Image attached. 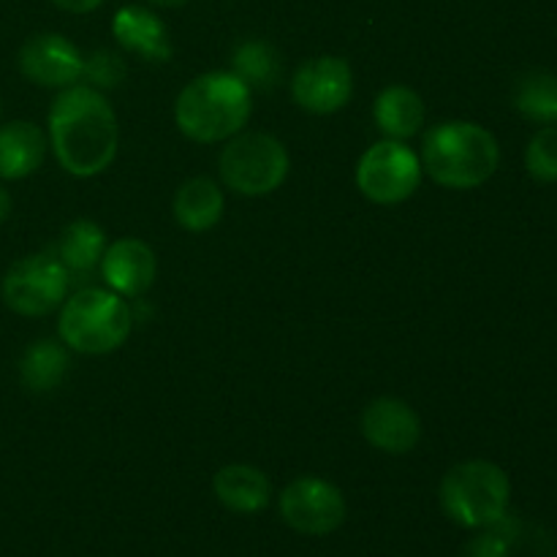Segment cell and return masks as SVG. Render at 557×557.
Returning a JSON list of instances; mask_svg holds the SVG:
<instances>
[{"instance_id":"6da1fadb","label":"cell","mask_w":557,"mask_h":557,"mask_svg":"<svg viewBox=\"0 0 557 557\" xmlns=\"http://www.w3.org/2000/svg\"><path fill=\"white\" fill-rule=\"evenodd\" d=\"M47 139L60 169L71 177H98L117 158V114L101 90L71 85L60 90L49 107Z\"/></svg>"},{"instance_id":"7a4b0ae2","label":"cell","mask_w":557,"mask_h":557,"mask_svg":"<svg viewBox=\"0 0 557 557\" xmlns=\"http://www.w3.org/2000/svg\"><path fill=\"white\" fill-rule=\"evenodd\" d=\"M253 114V90L232 71H207L174 98V123L196 145H218L245 131Z\"/></svg>"},{"instance_id":"3957f363","label":"cell","mask_w":557,"mask_h":557,"mask_svg":"<svg viewBox=\"0 0 557 557\" xmlns=\"http://www.w3.org/2000/svg\"><path fill=\"white\" fill-rule=\"evenodd\" d=\"M424 174L449 190L482 188L500 166V145L493 131L471 120H446L433 125L419 152Z\"/></svg>"},{"instance_id":"277c9868","label":"cell","mask_w":557,"mask_h":557,"mask_svg":"<svg viewBox=\"0 0 557 557\" xmlns=\"http://www.w3.org/2000/svg\"><path fill=\"white\" fill-rule=\"evenodd\" d=\"M131 330H134V310L128 299L107 286L79 288L60 305L58 335L69 351L103 357L117 351L128 341Z\"/></svg>"},{"instance_id":"5b68a950","label":"cell","mask_w":557,"mask_h":557,"mask_svg":"<svg viewBox=\"0 0 557 557\" xmlns=\"http://www.w3.org/2000/svg\"><path fill=\"white\" fill-rule=\"evenodd\" d=\"M441 509L455 525L482 531L509 515L511 479L490 460L457 462L441 479Z\"/></svg>"},{"instance_id":"8992f818","label":"cell","mask_w":557,"mask_h":557,"mask_svg":"<svg viewBox=\"0 0 557 557\" xmlns=\"http://www.w3.org/2000/svg\"><path fill=\"white\" fill-rule=\"evenodd\" d=\"M292 158L277 136L264 131H239L218 156V174L228 190L245 199H264L275 194L288 177Z\"/></svg>"},{"instance_id":"52a82bcc","label":"cell","mask_w":557,"mask_h":557,"mask_svg":"<svg viewBox=\"0 0 557 557\" xmlns=\"http://www.w3.org/2000/svg\"><path fill=\"white\" fill-rule=\"evenodd\" d=\"M424 177L422 161L406 141L381 139L357 161V188L373 205H403L419 190Z\"/></svg>"},{"instance_id":"ba28073f","label":"cell","mask_w":557,"mask_h":557,"mask_svg":"<svg viewBox=\"0 0 557 557\" xmlns=\"http://www.w3.org/2000/svg\"><path fill=\"white\" fill-rule=\"evenodd\" d=\"M71 288V277L52 250L14 261L0 283L3 302L25 319H44L60 310Z\"/></svg>"},{"instance_id":"9c48e42d","label":"cell","mask_w":557,"mask_h":557,"mask_svg":"<svg viewBox=\"0 0 557 557\" xmlns=\"http://www.w3.org/2000/svg\"><path fill=\"white\" fill-rule=\"evenodd\" d=\"M283 522L302 536H330L348 517L346 495L321 476H299L277 498Z\"/></svg>"},{"instance_id":"30bf717a","label":"cell","mask_w":557,"mask_h":557,"mask_svg":"<svg viewBox=\"0 0 557 557\" xmlns=\"http://www.w3.org/2000/svg\"><path fill=\"white\" fill-rule=\"evenodd\" d=\"M292 98L299 109L310 114H335L348 107L354 96V71L346 58L319 54L294 71Z\"/></svg>"},{"instance_id":"8fae6325","label":"cell","mask_w":557,"mask_h":557,"mask_svg":"<svg viewBox=\"0 0 557 557\" xmlns=\"http://www.w3.org/2000/svg\"><path fill=\"white\" fill-rule=\"evenodd\" d=\"M16 63H20L22 76L33 85L65 90L71 85H79L85 58L71 38L60 33H38L22 44Z\"/></svg>"},{"instance_id":"7c38bea8","label":"cell","mask_w":557,"mask_h":557,"mask_svg":"<svg viewBox=\"0 0 557 557\" xmlns=\"http://www.w3.org/2000/svg\"><path fill=\"white\" fill-rule=\"evenodd\" d=\"M364 441L384 455L400 457L417 449L422 441V419L411 403L400 397H375L359 419Z\"/></svg>"},{"instance_id":"4fadbf2b","label":"cell","mask_w":557,"mask_h":557,"mask_svg":"<svg viewBox=\"0 0 557 557\" xmlns=\"http://www.w3.org/2000/svg\"><path fill=\"white\" fill-rule=\"evenodd\" d=\"M98 270H101L103 286L112 288L120 297L136 299L141 297V294L150 292V286L156 283V250H152L145 239H114V243L107 245V250H103Z\"/></svg>"},{"instance_id":"5bb4252c","label":"cell","mask_w":557,"mask_h":557,"mask_svg":"<svg viewBox=\"0 0 557 557\" xmlns=\"http://www.w3.org/2000/svg\"><path fill=\"white\" fill-rule=\"evenodd\" d=\"M112 36L125 52L139 54L150 63H166L174 54L169 27L156 11L145 5H123L112 16Z\"/></svg>"},{"instance_id":"9a60e30c","label":"cell","mask_w":557,"mask_h":557,"mask_svg":"<svg viewBox=\"0 0 557 557\" xmlns=\"http://www.w3.org/2000/svg\"><path fill=\"white\" fill-rule=\"evenodd\" d=\"M212 493L234 515H259L270 506L272 482L261 468L232 462L212 476Z\"/></svg>"},{"instance_id":"2e32d148","label":"cell","mask_w":557,"mask_h":557,"mask_svg":"<svg viewBox=\"0 0 557 557\" xmlns=\"http://www.w3.org/2000/svg\"><path fill=\"white\" fill-rule=\"evenodd\" d=\"M49 139L30 120L0 125V180H25L38 172L47 158Z\"/></svg>"},{"instance_id":"e0dca14e","label":"cell","mask_w":557,"mask_h":557,"mask_svg":"<svg viewBox=\"0 0 557 557\" xmlns=\"http://www.w3.org/2000/svg\"><path fill=\"white\" fill-rule=\"evenodd\" d=\"M174 221L190 234H205L221 223L226 212V196L212 177H190L174 190Z\"/></svg>"},{"instance_id":"ac0fdd59","label":"cell","mask_w":557,"mask_h":557,"mask_svg":"<svg viewBox=\"0 0 557 557\" xmlns=\"http://www.w3.org/2000/svg\"><path fill=\"white\" fill-rule=\"evenodd\" d=\"M373 120L384 139L408 141L424 128L428 107L422 96L406 85H389L375 96Z\"/></svg>"},{"instance_id":"d6986e66","label":"cell","mask_w":557,"mask_h":557,"mask_svg":"<svg viewBox=\"0 0 557 557\" xmlns=\"http://www.w3.org/2000/svg\"><path fill=\"white\" fill-rule=\"evenodd\" d=\"M103 250H107V232L90 218H76L63 228L52 253L58 256L74 283L79 277L85 281L98 270Z\"/></svg>"},{"instance_id":"ffe728a7","label":"cell","mask_w":557,"mask_h":557,"mask_svg":"<svg viewBox=\"0 0 557 557\" xmlns=\"http://www.w3.org/2000/svg\"><path fill=\"white\" fill-rule=\"evenodd\" d=\"M69 368L71 357L65 343L52 341V337H41V341H33L22 351L20 381L33 395H47V392H54L63 384V379L69 375Z\"/></svg>"},{"instance_id":"44dd1931","label":"cell","mask_w":557,"mask_h":557,"mask_svg":"<svg viewBox=\"0 0 557 557\" xmlns=\"http://www.w3.org/2000/svg\"><path fill=\"white\" fill-rule=\"evenodd\" d=\"M232 74H237L250 90H270L283 74L281 52L264 38H248L232 52Z\"/></svg>"},{"instance_id":"7402d4cb","label":"cell","mask_w":557,"mask_h":557,"mask_svg":"<svg viewBox=\"0 0 557 557\" xmlns=\"http://www.w3.org/2000/svg\"><path fill=\"white\" fill-rule=\"evenodd\" d=\"M515 109L539 125L557 123V76L549 71H528L515 85Z\"/></svg>"},{"instance_id":"603a6c76","label":"cell","mask_w":557,"mask_h":557,"mask_svg":"<svg viewBox=\"0 0 557 557\" xmlns=\"http://www.w3.org/2000/svg\"><path fill=\"white\" fill-rule=\"evenodd\" d=\"M125 76H128V65H125L123 54L114 52V49H96L82 63V79H85V85L96 87L101 92H109L123 85Z\"/></svg>"},{"instance_id":"cb8c5ba5","label":"cell","mask_w":557,"mask_h":557,"mask_svg":"<svg viewBox=\"0 0 557 557\" xmlns=\"http://www.w3.org/2000/svg\"><path fill=\"white\" fill-rule=\"evenodd\" d=\"M525 169L536 183H557V125H544L531 136Z\"/></svg>"},{"instance_id":"d4e9b609","label":"cell","mask_w":557,"mask_h":557,"mask_svg":"<svg viewBox=\"0 0 557 557\" xmlns=\"http://www.w3.org/2000/svg\"><path fill=\"white\" fill-rule=\"evenodd\" d=\"M515 536L517 522L506 515L500 517L495 525L482 528V531L462 547V557H511Z\"/></svg>"},{"instance_id":"484cf974","label":"cell","mask_w":557,"mask_h":557,"mask_svg":"<svg viewBox=\"0 0 557 557\" xmlns=\"http://www.w3.org/2000/svg\"><path fill=\"white\" fill-rule=\"evenodd\" d=\"M52 3L69 14H92L96 9H101L103 0H52Z\"/></svg>"},{"instance_id":"4316f807","label":"cell","mask_w":557,"mask_h":557,"mask_svg":"<svg viewBox=\"0 0 557 557\" xmlns=\"http://www.w3.org/2000/svg\"><path fill=\"white\" fill-rule=\"evenodd\" d=\"M9 215H11V194L0 185V223L9 221Z\"/></svg>"},{"instance_id":"83f0119b","label":"cell","mask_w":557,"mask_h":557,"mask_svg":"<svg viewBox=\"0 0 557 557\" xmlns=\"http://www.w3.org/2000/svg\"><path fill=\"white\" fill-rule=\"evenodd\" d=\"M147 3L163 5V9H180V5H185L188 0H147Z\"/></svg>"},{"instance_id":"f1b7e54d","label":"cell","mask_w":557,"mask_h":557,"mask_svg":"<svg viewBox=\"0 0 557 557\" xmlns=\"http://www.w3.org/2000/svg\"><path fill=\"white\" fill-rule=\"evenodd\" d=\"M555 557H557V555H555Z\"/></svg>"}]
</instances>
